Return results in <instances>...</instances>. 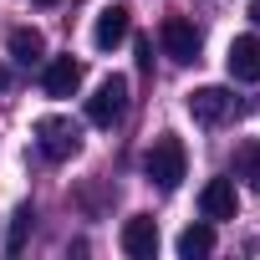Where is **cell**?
Wrapping results in <instances>:
<instances>
[{"instance_id": "cell-1", "label": "cell", "mask_w": 260, "mask_h": 260, "mask_svg": "<svg viewBox=\"0 0 260 260\" xmlns=\"http://www.w3.org/2000/svg\"><path fill=\"white\" fill-rule=\"evenodd\" d=\"M36 148H41L51 164H67V158H77V148H82V127H77L72 117H61V112H46V117H36Z\"/></svg>"}, {"instance_id": "cell-2", "label": "cell", "mask_w": 260, "mask_h": 260, "mask_svg": "<svg viewBox=\"0 0 260 260\" xmlns=\"http://www.w3.org/2000/svg\"><path fill=\"white\" fill-rule=\"evenodd\" d=\"M184 143L174 138V133H164V138H153V148H148V158H143V174L169 194V189H179L184 184Z\"/></svg>"}, {"instance_id": "cell-3", "label": "cell", "mask_w": 260, "mask_h": 260, "mask_svg": "<svg viewBox=\"0 0 260 260\" xmlns=\"http://www.w3.org/2000/svg\"><path fill=\"white\" fill-rule=\"evenodd\" d=\"M127 112V77H107L92 97H87V122L92 127H112Z\"/></svg>"}, {"instance_id": "cell-4", "label": "cell", "mask_w": 260, "mask_h": 260, "mask_svg": "<svg viewBox=\"0 0 260 260\" xmlns=\"http://www.w3.org/2000/svg\"><path fill=\"white\" fill-rule=\"evenodd\" d=\"M158 46H164V56H174V61H199V31H194V21H184V16H164V26H158Z\"/></svg>"}, {"instance_id": "cell-5", "label": "cell", "mask_w": 260, "mask_h": 260, "mask_svg": "<svg viewBox=\"0 0 260 260\" xmlns=\"http://www.w3.org/2000/svg\"><path fill=\"white\" fill-rule=\"evenodd\" d=\"M199 214H204L209 224L235 219V214H240V189H235V179H209V184L199 189Z\"/></svg>"}, {"instance_id": "cell-6", "label": "cell", "mask_w": 260, "mask_h": 260, "mask_svg": "<svg viewBox=\"0 0 260 260\" xmlns=\"http://www.w3.org/2000/svg\"><path fill=\"white\" fill-rule=\"evenodd\" d=\"M127 31H133L127 6H102L97 21H92V46H97V51H117V46L127 41Z\"/></svg>"}, {"instance_id": "cell-7", "label": "cell", "mask_w": 260, "mask_h": 260, "mask_svg": "<svg viewBox=\"0 0 260 260\" xmlns=\"http://www.w3.org/2000/svg\"><path fill=\"white\" fill-rule=\"evenodd\" d=\"M82 77H87V67H82L77 56H51V61L41 67V87H46V97H72V92L82 87Z\"/></svg>"}, {"instance_id": "cell-8", "label": "cell", "mask_w": 260, "mask_h": 260, "mask_svg": "<svg viewBox=\"0 0 260 260\" xmlns=\"http://www.w3.org/2000/svg\"><path fill=\"white\" fill-rule=\"evenodd\" d=\"M224 67L235 82H260V36H235L224 51Z\"/></svg>"}, {"instance_id": "cell-9", "label": "cell", "mask_w": 260, "mask_h": 260, "mask_svg": "<svg viewBox=\"0 0 260 260\" xmlns=\"http://www.w3.org/2000/svg\"><path fill=\"white\" fill-rule=\"evenodd\" d=\"M122 255H133V260H153L158 255V224L148 214H133L122 224Z\"/></svg>"}, {"instance_id": "cell-10", "label": "cell", "mask_w": 260, "mask_h": 260, "mask_svg": "<svg viewBox=\"0 0 260 260\" xmlns=\"http://www.w3.org/2000/svg\"><path fill=\"white\" fill-rule=\"evenodd\" d=\"M189 112H194L199 122H224V117L235 112V97H230L224 87H194V92H189Z\"/></svg>"}, {"instance_id": "cell-11", "label": "cell", "mask_w": 260, "mask_h": 260, "mask_svg": "<svg viewBox=\"0 0 260 260\" xmlns=\"http://www.w3.org/2000/svg\"><path fill=\"white\" fill-rule=\"evenodd\" d=\"M11 56H16L21 67H36V61L46 56V41H41V31H36V26H16V31H11Z\"/></svg>"}, {"instance_id": "cell-12", "label": "cell", "mask_w": 260, "mask_h": 260, "mask_svg": "<svg viewBox=\"0 0 260 260\" xmlns=\"http://www.w3.org/2000/svg\"><path fill=\"white\" fill-rule=\"evenodd\" d=\"M214 250V224L204 219V224H189L184 235H179V255L184 260H199V255H209Z\"/></svg>"}, {"instance_id": "cell-13", "label": "cell", "mask_w": 260, "mask_h": 260, "mask_svg": "<svg viewBox=\"0 0 260 260\" xmlns=\"http://www.w3.org/2000/svg\"><path fill=\"white\" fill-rule=\"evenodd\" d=\"M235 179H245V184L260 194V143H255V138L235 148Z\"/></svg>"}, {"instance_id": "cell-14", "label": "cell", "mask_w": 260, "mask_h": 260, "mask_svg": "<svg viewBox=\"0 0 260 260\" xmlns=\"http://www.w3.org/2000/svg\"><path fill=\"white\" fill-rule=\"evenodd\" d=\"M31 219H36V214H31V204H21V209H16V219H11V240H6V250H11V255H21V245H26V235H31Z\"/></svg>"}, {"instance_id": "cell-15", "label": "cell", "mask_w": 260, "mask_h": 260, "mask_svg": "<svg viewBox=\"0 0 260 260\" xmlns=\"http://www.w3.org/2000/svg\"><path fill=\"white\" fill-rule=\"evenodd\" d=\"M138 67H153V41H138Z\"/></svg>"}, {"instance_id": "cell-16", "label": "cell", "mask_w": 260, "mask_h": 260, "mask_svg": "<svg viewBox=\"0 0 260 260\" xmlns=\"http://www.w3.org/2000/svg\"><path fill=\"white\" fill-rule=\"evenodd\" d=\"M250 21H255V26H260V0H250Z\"/></svg>"}, {"instance_id": "cell-17", "label": "cell", "mask_w": 260, "mask_h": 260, "mask_svg": "<svg viewBox=\"0 0 260 260\" xmlns=\"http://www.w3.org/2000/svg\"><path fill=\"white\" fill-rule=\"evenodd\" d=\"M6 87H11V72H6V67H0V92H6Z\"/></svg>"}, {"instance_id": "cell-18", "label": "cell", "mask_w": 260, "mask_h": 260, "mask_svg": "<svg viewBox=\"0 0 260 260\" xmlns=\"http://www.w3.org/2000/svg\"><path fill=\"white\" fill-rule=\"evenodd\" d=\"M31 6H56V0H31Z\"/></svg>"}]
</instances>
